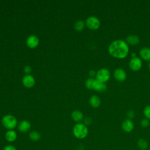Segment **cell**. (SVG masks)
<instances>
[{
	"label": "cell",
	"instance_id": "cell-30",
	"mask_svg": "<svg viewBox=\"0 0 150 150\" xmlns=\"http://www.w3.org/2000/svg\"><path fill=\"white\" fill-rule=\"evenodd\" d=\"M148 69H149V70H150V62H149V63H148Z\"/></svg>",
	"mask_w": 150,
	"mask_h": 150
},
{
	"label": "cell",
	"instance_id": "cell-8",
	"mask_svg": "<svg viewBox=\"0 0 150 150\" xmlns=\"http://www.w3.org/2000/svg\"><path fill=\"white\" fill-rule=\"evenodd\" d=\"M134 123L130 119L124 120L121 124V128L126 132H129L134 129Z\"/></svg>",
	"mask_w": 150,
	"mask_h": 150
},
{
	"label": "cell",
	"instance_id": "cell-12",
	"mask_svg": "<svg viewBox=\"0 0 150 150\" xmlns=\"http://www.w3.org/2000/svg\"><path fill=\"white\" fill-rule=\"evenodd\" d=\"M26 43L28 47L30 48H35L36 47L38 44H39V39L37 36L35 35H32L30 36L28 38L27 40H26Z\"/></svg>",
	"mask_w": 150,
	"mask_h": 150
},
{
	"label": "cell",
	"instance_id": "cell-1",
	"mask_svg": "<svg viewBox=\"0 0 150 150\" xmlns=\"http://www.w3.org/2000/svg\"><path fill=\"white\" fill-rule=\"evenodd\" d=\"M108 52L113 57L118 59H124L129 53L128 45L123 40H115L110 44Z\"/></svg>",
	"mask_w": 150,
	"mask_h": 150
},
{
	"label": "cell",
	"instance_id": "cell-15",
	"mask_svg": "<svg viewBox=\"0 0 150 150\" xmlns=\"http://www.w3.org/2000/svg\"><path fill=\"white\" fill-rule=\"evenodd\" d=\"M5 138L6 140L9 142H12L15 141L17 138V134L16 132L12 129V130H8L5 135Z\"/></svg>",
	"mask_w": 150,
	"mask_h": 150
},
{
	"label": "cell",
	"instance_id": "cell-6",
	"mask_svg": "<svg viewBox=\"0 0 150 150\" xmlns=\"http://www.w3.org/2000/svg\"><path fill=\"white\" fill-rule=\"evenodd\" d=\"M87 26L91 30H97L100 26V20L95 16L88 17L86 20Z\"/></svg>",
	"mask_w": 150,
	"mask_h": 150
},
{
	"label": "cell",
	"instance_id": "cell-10",
	"mask_svg": "<svg viewBox=\"0 0 150 150\" xmlns=\"http://www.w3.org/2000/svg\"><path fill=\"white\" fill-rule=\"evenodd\" d=\"M140 57L145 61L150 62V48L144 47L139 51Z\"/></svg>",
	"mask_w": 150,
	"mask_h": 150
},
{
	"label": "cell",
	"instance_id": "cell-27",
	"mask_svg": "<svg viewBox=\"0 0 150 150\" xmlns=\"http://www.w3.org/2000/svg\"><path fill=\"white\" fill-rule=\"evenodd\" d=\"M31 70H32V69H31V67H30L29 66H25V68H24V71H25V72L26 73H30Z\"/></svg>",
	"mask_w": 150,
	"mask_h": 150
},
{
	"label": "cell",
	"instance_id": "cell-31",
	"mask_svg": "<svg viewBox=\"0 0 150 150\" xmlns=\"http://www.w3.org/2000/svg\"><path fill=\"white\" fill-rule=\"evenodd\" d=\"M146 150H150V149H146Z\"/></svg>",
	"mask_w": 150,
	"mask_h": 150
},
{
	"label": "cell",
	"instance_id": "cell-2",
	"mask_svg": "<svg viewBox=\"0 0 150 150\" xmlns=\"http://www.w3.org/2000/svg\"><path fill=\"white\" fill-rule=\"evenodd\" d=\"M73 132L76 138L84 139L87 137L88 131L87 126L84 124L78 123L74 126Z\"/></svg>",
	"mask_w": 150,
	"mask_h": 150
},
{
	"label": "cell",
	"instance_id": "cell-29",
	"mask_svg": "<svg viewBox=\"0 0 150 150\" xmlns=\"http://www.w3.org/2000/svg\"><path fill=\"white\" fill-rule=\"evenodd\" d=\"M131 56H132V58L137 57V56H136V53H131Z\"/></svg>",
	"mask_w": 150,
	"mask_h": 150
},
{
	"label": "cell",
	"instance_id": "cell-21",
	"mask_svg": "<svg viewBox=\"0 0 150 150\" xmlns=\"http://www.w3.org/2000/svg\"><path fill=\"white\" fill-rule=\"evenodd\" d=\"M143 114L146 118L150 120V105L145 107L143 110Z\"/></svg>",
	"mask_w": 150,
	"mask_h": 150
},
{
	"label": "cell",
	"instance_id": "cell-16",
	"mask_svg": "<svg viewBox=\"0 0 150 150\" xmlns=\"http://www.w3.org/2000/svg\"><path fill=\"white\" fill-rule=\"evenodd\" d=\"M89 102H90V105L93 107L97 108L98 107L100 106V105L101 104V100L99 97H98L97 96L94 95V96H92L90 98Z\"/></svg>",
	"mask_w": 150,
	"mask_h": 150
},
{
	"label": "cell",
	"instance_id": "cell-9",
	"mask_svg": "<svg viewBox=\"0 0 150 150\" xmlns=\"http://www.w3.org/2000/svg\"><path fill=\"white\" fill-rule=\"evenodd\" d=\"M107 87L104 83L101 82L96 79L94 80L93 85V89L98 92H103L107 90Z\"/></svg>",
	"mask_w": 150,
	"mask_h": 150
},
{
	"label": "cell",
	"instance_id": "cell-23",
	"mask_svg": "<svg viewBox=\"0 0 150 150\" xmlns=\"http://www.w3.org/2000/svg\"><path fill=\"white\" fill-rule=\"evenodd\" d=\"M150 122H149V120L145 118L144 119H142L140 122L141 126L143 128H146L149 125Z\"/></svg>",
	"mask_w": 150,
	"mask_h": 150
},
{
	"label": "cell",
	"instance_id": "cell-13",
	"mask_svg": "<svg viewBox=\"0 0 150 150\" xmlns=\"http://www.w3.org/2000/svg\"><path fill=\"white\" fill-rule=\"evenodd\" d=\"M125 42L128 45L129 44V45L134 46V45H137L138 44H139V43L140 42V39H139V38L137 35H130L126 38Z\"/></svg>",
	"mask_w": 150,
	"mask_h": 150
},
{
	"label": "cell",
	"instance_id": "cell-19",
	"mask_svg": "<svg viewBox=\"0 0 150 150\" xmlns=\"http://www.w3.org/2000/svg\"><path fill=\"white\" fill-rule=\"evenodd\" d=\"M29 138L33 141H38L40 138V134L35 131H33L29 133Z\"/></svg>",
	"mask_w": 150,
	"mask_h": 150
},
{
	"label": "cell",
	"instance_id": "cell-18",
	"mask_svg": "<svg viewBox=\"0 0 150 150\" xmlns=\"http://www.w3.org/2000/svg\"><path fill=\"white\" fill-rule=\"evenodd\" d=\"M137 144H138V146L142 150H146L148 146V144L147 141L143 138H140L138 141Z\"/></svg>",
	"mask_w": 150,
	"mask_h": 150
},
{
	"label": "cell",
	"instance_id": "cell-17",
	"mask_svg": "<svg viewBox=\"0 0 150 150\" xmlns=\"http://www.w3.org/2000/svg\"><path fill=\"white\" fill-rule=\"evenodd\" d=\"M71 117L74 120V121L79 122L83 120V114L80 111H74L71 114Z\"/></svg>",
	"mask_w": 150,
	"mask_h": 150
},
{
	"label": "cell",
	"instance_id": "cell-5",
	"mask_svg": "<svg viewBox=\"0 0 150 150\" xmlns=\"http://www.w3.org/2000/svg\"><path fill=\"white\" fill-rule=\"evenodd\" d=\"M142 65V62L141 59L138 57H135L131 58L129 62V67L133 71H139Z\"/></svg>",
	"mask_w": 150,
	"mask_h": 150
},
{
	"label": "cell",
	"instance_id": "cell-25",
	"mask_svg": "<svg viewBox=\"0 0 150 150\" xmlns=\"http://www.w3.org/2000/svg\"><path fill=\"white\" fill-rule=\"evenodd\" d=\"M3 150H17V149L12 145H7L4 148Z\"/></svg>",
	"mask_w": 150,
	"mask_h": 150
},
{
	"label": "cell",
	"instance_id": "cell-4",
	"mask_svg": "<svg viewBox=\"0 0 150 150\" xmlns=\"http://www.w3.org/2000/svg\"><path fill=\"white\" fill-rule=\"evenodd\" d=\"M96 80L105 83L110 80L111 77V73L107 69L102 68L99 69L96 72Z\"/></svg>",
	"mask_w": 150,
	"mask_h": 150
},
{
	"label": "cell",
	"instance_id": "cell-7",
	"mask_svg": "<svg viewBox=\"0 0 150 150\" xmlns=\"http://www.w3.org/2000/svg\"><path fill=\"white\" fill-rule=\"evenodd\" d=\"M114 77L117 81L122 82L127 78V73L125 71L121 68H117L114 71Z\"/></svg>",
	"mask_w": 150,
	"mask_h": 150
},
{
	"label": "cell",
	"instance_id": "cell-22",
	"mask_svg": "<svg viewBox=\"0 0 150 150\" xmlns=\"http://www.w3.org/2000/svg\"><path fill=\"white\" fill-rule=\"evenodd\" d=\"M95 79L93 78H89L86 81V87L88 89H93V85Z\"/></svg>",
	"mask_w": 150,
	"mask_h": 150
},
{
	"label": "cell",
	"instance_id": "cell-20",
	"mask_svg": "<svg viewBox=\"0 0 150 150\" xmlns=\"http://www.w3.org/2000/svg\"><path fill=\"white\" fill-rule=\"evenodd\" d=\"M74 27H75L76 30H77L78 31L82 30L84 27V23L82 21H79L76 23Z\"/></svg>",
	"mask_w": 150,
	"mask_h": 150
},
{
	"label": "cell",
	"instance_id": "cell-3",
	"mask_svg": "<svg viewBox=\"0 0 150 150\" xmlns=\"http://www.w3.org/2000/svg\"><path fill=\"white\" fill-rule=\"evenodd\" d=\"M2 124L5 128L12 130L16 127L17 120L13 115H6L2 119Z\"/></svg>",
	"mask_w": 150,
	"mask_h": 150
},
{
	"label": "cell",
	"instance_id": "cell-11",
	"mask_svg": "<svg viewBox=\"0 0 150 150\" xmlns=\"http://www.w3.org/2000/svg\"><path fill=\"white\" fill-rule=\"evenodd\" d=\"M22 83L26 87H32L34 86L35 81L33 76L31 75H25L22 79Z\"/></svg>",
	"mask_w": 150,
	"mask_h": 150
},
{
	"label": "cell",
	"instance_id": "cell-26",
	"mask_svg": "<svg viewBox=\"0 0 150 150\" xmlns=\"http://www.w3.org/2000/svg\"><path fill=\"white\" fill-rule=\"evenodd\" d=\"M91 122V119L89 117H87L84 119V124L87 126V125H90Z\"/></svg>",
	"mask_w": 150,
	"mask_h": 150
},
{
	"label": "cell",
	"instance_id": "cell-28",
	"mask_svg": "<svg viewBox=\"0 0 150 150\" xmlns=\"http://www.w3.org/2000/svg\"><path fill=\"white\" fill-rule=\"evenodd\" d=\"M89 74H90L91 76H95V75L96 74V71H95L94 70H90V71H89Z\"/></svg>",
	"mask_w": 150,
	"mask_h": 150
},
{
	"label": "cell",
	"instance_id": "cell-24",
	"mask_svg": "<svg viewBox=\"0 0 150 150\" xmlns=\"http://www.w3.org/2000/svg\"><path fill=\"white\" fill-rule=\"evenodd\" d=\"M127 116L128 119H132L135 117V112L132 110H129L127 112Z\"/></svg>",
	"mask_w": 150,
	"mask_h": 150
},
{
	"label": "cell",
	"instance_id": "cell-14",
	"mask_svg": "<svg viewBox=\"0 0 150 150\" xmlns=\"http://www.w3.org/2000/svg\"><path fill=\"white\" fill-rule=\"evenodd\" d=\"M31 127V125L30 123L26 121V120H23L22 121H21L19 125H18V129L20 132H28Z\"/></svg>",
	"mask_w": 150,
	"mask_h": 150
}]
</instances>
